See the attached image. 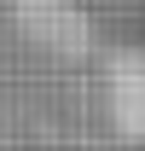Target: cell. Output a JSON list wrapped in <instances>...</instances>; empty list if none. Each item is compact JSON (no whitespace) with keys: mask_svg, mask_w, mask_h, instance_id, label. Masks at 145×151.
I'll use <instances>...</instances> for the list:
<instances>
[{"mask_svg":"<svg viewBox=\"0 0 145 151\" xmlns=\"http://www.w3.org/2000/svg\"><path fill=\"white\" fill-rule=\"evenodd\" d=\"M12 18L35 47H47L52 58H81L93 47V18L75 0H12Z\"/></svg>","mask_w":145,"mask_h":151,"instance_id":"6da1fadb","label":"cell"},{"mask_svg":"<svg viewBox=\"0 0 145 151\" xmlns=\"http://www.w3.org/2000/svg\"><path fill=\"white\" fill-rule=\"evenodd\" d=\"M110 116L128 139H145V47L110 58Z\"/></svg>","mask_w":145,"mask_h":151,"instance_id":"7a4b0ae2","label":"cell"}]
</instances>
